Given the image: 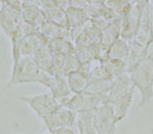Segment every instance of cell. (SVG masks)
Returning <instances> with one entry per match:
<instances>
[{
    "mask_svg": "<svg viewBox=\"0 0 153 134\" xmlns=\"http://www.w3.org/2000/svg\"><path fill=\"white\" fill-rule=\"evenodd\" d=\"M22 8L11 5L1 4L0 6V29L4 34L11 40L16 34L18 26L23 22Z\"/></svg>",
    "mask_w": 153,
    "mask_h": 134,
    "instance_id": "obj_7",
    "label": "cell"
},
{
    "mask_svg": "<svg viewBox=\"0 0 153 134\" xmlns=\"http://www.w3.org/2000/svg\"><path fill=\"white\" fill-rule=\"evenodd\" d=\"M65 12H67L68 24H69L70 30L79 28L90 20L84 10H79V8H75V7H68L65 10Z\"/></svg>",
    "mask_w": 153,
    "mask_h": 134,
    "instance_id": "obj_19",
    "label": "cell"
},
{
    "mask_svg": "<svg viewBox=\"0 0 153 134\" xmlns=\"http://www.w3.org/2000/svg\"><path fill=\"white\" fill-rule=\"evenodd\" d=\"M90 4H102L105 0H88Z\"/></svg>",
    "mask_w": 153,
    "mask_h": 134,
    "instance_id": "obj_33",
    "label": "cell"
},
{
    "mask_svg": "<svg viewBox=\"0 0 153 134\" xmlns=\"http://www.w3.org/2000/svg\"><path fill=\"white\" fill-rule=\"evenodd\" d=\"M77 114L69 109L68 107L61 104L56 110H53L51 114H49L44 120V125L49 133H52L53 131L62 128V127H74L76 125Z\"/></svg>",
    "mask_w": 153,
    "mask_h": 134,
    "instance_id": "obj_10",
    "label": "cell"
},
{
    "mask_svg": "<svg viewBox=\"0 0 153 134\" xmlns=\"http://www.w3.org/2000/svg\"><path fill=\"white\" fill-rule=\"evenodd\" d=\"M48 42L39 32L30 34L23 38L19 42H11L12 44V57H13V66L20 60V57L25 56H35L37 49L42 44Z\"/></svg>",
    "mask_w": 153,
    "mask_h": 134,
    "instance_id": "obj_9",
    "label": "cell"
},
{
    "mask_svg": "<svg viewBox=\"0 0 153 134\" xmlns=\"http://www.w3.org/2000/svg\"><path fill=\"white\" fill-rule=\"evenodd\" d=\"M135 90V87L132 82L131 75L129 74H123L119 77L113 80L112 88L107 95V102L112 103L113 101L117 100L122 96H125L128 93H132Z\"/></svg>",
    "mask_w": 153,
    "mask_h": 134,
    "instance_id": "obj_12",
    "label": "cell"
},
{
    "mask_svg": "<svg viewBox=\"0 0 153 134\" xmlns=\"http://www.w3.org/2000/svg\"><path fill=\"white\" fill-rule=\"evenodd\" d=\"M42 70L33 56L20 57V60L12 66L11 77L7 86L25 84V83H39Z\"/></svg>",
    "mask_w": 153,
    "mask_h": 134,
    "instance_id": "obj_2",
    "label": "cell"
},
{
    "mask_svg": "<svg viewBox=\"0 0 153 134\" xmlns=\"http://www.w3.org/2000/svg\"><path fill=\"white\" fill-rule=\"evenodd\" d=\"M71 31V40L77 46H93L101 42V30L91 20Z\"/></svg>",
    "mask_w": 153,
    "mask_h": 134,
    "instance_id": "obj_11",
    "label": "cell"
},
{
    "mask_svg": "<svg viewBox=\"0 0 153 134\" xmlns=\"http://www.w3.org/2000/svg\"><path fill=\"white\" fill-rule=\"evenodd\" d=\"M22 12L24 22L35 25L39 30L40 25L45 22V17L40 10L37 0H24L22 2Z\"/></svg>",
    "mask_w": 153,
    "mask_h": 134,
    "instance_id": "obj_13",
    "label": "cell"
},
{
    "mask_svg": "<svg viewBox=\"0 0 153 134\" xmlns=\"http://www.w3.org/2000/svg\"><path fill=\"white\" fill-rule=\"evenodd\" d=\"M67 81H68V86H69L71 93L78 94V93L85 92V89L90 82V78H89V75L84 70H78V71L69 74L67 76Z\"/></svg>",
    "mask_w": 153,
    "mask_h": 134,
    "instance_id": "obj_15",
    "label": "cell"
},
{
    "mask_svg": "<svg viewBox=\"0 0 153 134\" xmlns=\"http://www.w3.org/2000/svg\"><path fill=\"white\" fill-rule=\"evenodd\" d=\"M33 57L42 71L50 72V69L52 66V60H53V54L49 46V42H45L44 44L39 46Z\"/></svg>",
    "mask_w": 153,
    "mask_h": 134,
    "instance_id": "obj_16",
    "label": "cell"
},
{
    "mask_svg": "<svg viewBox=\"0 0 153 134\" xmlns=\"http://www.w3.org/2000/svg\"><path fill=\"white\" fill-rule=\"evenodd\" d=\"M146 57L151 58L153 61V40L149 44V46L146 48Z\"/></svg>",
    "mask_w": 153,
    "mask_h": 134,
    "instance_id": "obj_32",
    "label": "cell"
},
{
    "mask_svg": "<svg viewBox=\"0 0 153 134\" xmlns=\"http://www.w3.org/2000/svg\"><path fill=\"white\" fill-rule=\"evenodd\" d=\"M91 49H93V52H94L95 61L105 62L106 60H108V54H109V46L108 45L100 42V43L93 45Z\"/></svg>",
    "mask_w": 153,
    "mask_h": 134,
    "instance_id": "obj_27",
    "label": "cell"
},
{
    "mask_svg": "<svg viewBox=\"0 0 153 134\" xmlns=\"http://www.w3.org/2000/svg\"><path fill=\"white\" fill-rule=\"evenodd\" d=\"M143 2L144 0L133 4L127 14L120 19V37L127 42H132L134 39L139 28L143 13Z\"/></svg>",
    "mask_w": 153,
    "mask_h": 134,
    "instance_id": "obj_8",
    "label": "cell"
},
{
    "mask_svg": "<svg viewBox=\"0 0 153 134\" xmlns=\"http://www.w3.org/2000/svg\"><path fill=\"white\" fill-rule=\"evenodd\" d=\"M1 4H6V5H11V6H14V7H19L22 8V0H0Z\"/></svg>",
    "mask_w": 153,
    "mask_h": 134,
    "instance_id": "obj_31",
    "label": "cell"
},
{
    "mask_svg": "<svg viewBox=\"0 0 153 134\" xmlns=\"http://www.w3.org/2000/svg\"><path fill=\"white\" fill-rule=\"evenodd\" d=\"M120 37V19H114L105 29L101 30V42L111 46Z\"/></svg>",
    "mask_w": 153,
    "mask_h": 134,
    "instance_id": "obj_23",
    "label": "cell"
},
{
    "mask_svg": "<svg viewBox=\"0 0 153 134\" xmlns=\"http://www.w3.org/2000/svg\"><path fill=\"white\" fill-rule=\"evenodd\" d=\"M50 134H78V133H77V130H75L74 127H62V128H58V130L53 131L52 133Z\"/></svg>",
    "mask_w": 153,
    "mask_h": 134,
    "instance_id": "obj_30",
    "label": "cell"
},
{
    "mask_svg": "<svg viewBox=\"0 0 153 134\" xmlns=\"http://www.w3.org/2000/svg\"><path fill=\"white\" fill-rule=\"evenodd\" d=\"M151 31H152V38H153V13L151 12Z\"/></svg>",
    "mask_w": 153,
    "mask_h": 134,
    "instance_id": "obj_34",
    "label": "cell"
},
{
    "mask_svg": "<svg viewBox=\"0 0 153 134\" xmlns=\"http://www.w3.org/2000/svg\"><path fill=\"white\" fill-rule=\"evenodd\" d=\"M93 121L97 134H114L116 124L119 122L115 118L112 106L106 102L93 112Z\"/></svg>",
    "mask_w": 153,
    "mask_h": 134,
    "instance_id": "obj_6",
    "label": "cell"
},
{
    "mask_svg": "<svg viewBox=\"0 0 153 134\" xmlns=\"http://www.w3.org/2000/svg\"><path fill=\"white\" fill-rule=\"evenodd\" d=\"M73 55L76 57L77 61L81 63L82 69L88 67L93 61H95L91 46H77V45H75V50H74Z\"/></svg>",
    "mask_w": 153,
    "mask_h": 134,
    "instance_id": "obj_26",
    "label": "cell"
},
{
    "mask_svg": "<svg viewBox=\"0 0 153 134\" xmlns=\"http://www.w3.org/2000/svg\"><path fill=\"white\" fill-rule=\"evenodd\" d=\"M135 89L140 93L139 107L145 106L153 99V61L143 58L128 72Z\"/></svg>",
    "mask_w": 153,
    "mask_h": 134,
    "instance_id": "obj_1",
    "label": "cell"
},
{
    "mask_svg": "<svg viewBox=\"0 0 153 134\" xmlns=\"http://www.w3.org/2000/svg\"><path fill=\"white\" fill-rule=\"evenodd\" d=\"M129 46H131V42H127L122 38H119L109 46L108 58L126 61L128 52H129Z\"/></svg>",
    "mask_w": 153,
    "mask_h": 134,
    "instance_id": "obj_22",
    "label": "cell"
},
{
    "mask_svg": "<svg viewBox=\"0 0 153 134\" xmlns=\"http://www.w3.org/2000/svg\"><path fill=\"white\" fill-rule=\"evenodd\" d=\"M39 84H43L44 87H46L49 92L53 95V98L61 104L73 95L65 76H55V75H51L50 72L42 71Z\"/></svg>",
    "mask_w": 153,
    "mask_h": 134,
    "instance_id": "obj_5",
    "label": "cell"
},
{
    "mask_svg": "<svg viewBox=\"0 0 153 134\" xmlns=\"http://www.w3.org/2000/svg\"><path fill=\"white\" fill-rule=\"evenodd\" d=\"M102 4L115 19L125 17L133 5L129 0H105Z\"/></svg>",
    "mask_w": 153,
    "mask_h": 134,
    "instance_id": "obj_17",
    "label": "cell"
},
{
    "mask_svg": "<svg viewBox=\"0 0 153 134\" xmlns=\"http://www.w3.org/2000/svg\"><path fill=\"white\" fill-rule=\"evenodd\" d=\"M19 100L25 102L36 113L37 118L42 121L61 106V103L53 98V95L50 92L44 94H37V95L19 96Z\"/></svg>",
    "mask_w": 153,
    "mask_h": 134,
    "instance_id": "obj_4",
    "label": "cell"
},
{
    "mask_svg": "<svg viewBox=\"0 0 153 134\" xmlns=\"http://www.w3.org/2000/svg\"><path fill=\"white\" fill-rule=\"evenodd\" d=\"M38 134H50V133H38Z\"/></svg>",
    "mask_w": 153,
    "mask_h": 134,
    "instance_id": "obj_35",
    "label": "cell"
},
{
    "mask_svg": "<svg viewBox=\"0 0 153 134\" xmlns=\"http://www.w3.org/2000/svg\"><path fill=\"white\" fill-rule=\"evenodd\" d=\"M102 64H103V67L106 69L108 76L111 78H113V80L116 78V77H119V76H121V75H123V74H128L125 61L108 58L105 62H102Z\"/></svg>",
    "mask_w": 153,
    "mask_h": 134,
    "instance_id": "obj_25",
    "label": "cell"
},
{
    "mask_svg": "<svg viewBox=\"0 0 153 134\" xmlns=\"http://www.w3.org/2000/svg\"><path fill=\"white\" fill-rule=\"evenodd\" d=\"M38 32L48 42L53 40V39H57V38H67V39H70L71 40V31L69 29L61 28V26L56 25L55 23H51V22H48V20H45L40 25Z\"/></svg>",
    "mask_w": 153,
    "mask_h": 134,
    "instance_id": "obj_14",
    "label": "cell"
},
{
    "mask_svg": "<svg viewBox=\"0 0 153 134\" xmlns=\"http://www.w3.org/2000/svg\"><path fill=\"white\" fill-rule=\"evenodd\" d=\"M76 126L78 134H97L93 121V112L77 114Z\"/></svg>",
    "mask_w": 153,
    "mask_h": 134,
    "instance_id": "obj_21",
    "label": "cell"
},
{
    "mask_svg": "<svg viewBox=\"0 0 153 134\" xmlns=\"http://www.w3.org/2000/svg\"><path fill=\"white\" fill-rule=\"evenodd\" d=\"M106 102H107V96H101L88 92H83L78 94H73L62 104L68 107L76 114H79L85 112H94L96 108H99Z\"/></svg>",
    "mask_w": 153,
    "mask_h": 134,
    "instance_id": "obj_3",
    "label": "cell"
},
{
    "mask_svg": "<svg viewBox=\"0 0 153 134\" xmlns=\"http://www.w3.org/2000/svg\"><path fill=\"white\" fill-rule=\"evenodd\" d=\"M90 2L88 0H69V7H75L79 10H85Z\"/></svg>",
    "mask_w": 153,
    "mask_h": 134,
    "instance_id": "obj_29",
    "label": "cell"
},
{
    "mask_svg": "<svg viewBox=\"0 0 153 134\" xmlns=\"http://www.w3.org/2000/svg\"><path fill=\"white\" fill-rule=\"evenodd\" d=\"M145 57H146V48L141 46L140 44H138L135 42H131L129 52H128V56L125 61L126 67H127V71L129 72L132 68Z\"/></svg>",
    "mask_w": 153,
    "mask_h": 134,
    "instance_id": "obj_20",
    "label": "cell"
},
{
    "mask_svg": "<svg viewBox=\"0 0 153 134\" xmlns=\"http://www.w3.org/2000/svg\"><path fill=\"white\" fill-rule=\"evenodd\" d=\"M49 46L53 55H63V56H70L74 54L75 44L67 38H57L49 42Z\"/></svg>",
    "mask_w": 153,
    "mask_h": 134,
    "instance_id": "obj_18",
    "label": "cell"
},
{
    "mask_svg": "<svg viewBox=\"0 0 153 134\" xmlns=\"http://www.w3.org/2000/svg\"><path fill=\"white\" fill-rule=\"evenodd\" d=\"M113 84L112 78H101V80H90L85 92L95 94V95H101V96H107Z\"/></svg>",
    "mask_w": 153,
    "mask_h": 134,
    "instance_id": "obj_24",
    "label": "cell"
},
{
    "mask_svg": "<svg viewBox=\"0 0 153 134\" xmlns=\"http://www.w3.org/2000/svg\"><path fill=\"white\" fill-rule=\"evenodd\" d=\"M78 70H82V66H81V63L77 61L76 57H75L74 55L67 56V58H65V64H64V70H63V75L67 77L69 74L78 71Z\"/></svg>",
    "mask_w": 153,
    "mask_h": 134,
    "instance_id": "obj_28",
    "label": "cell"
}]
</instances>
